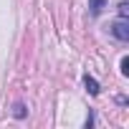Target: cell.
Instances as JSON below:
<instances>
[{"mask_svg":"<svg viewBox=\"0 0 129 129\" xmlns=\"http://www.w3.org/2000/svg\"><path fill=\"white\" fill-rule=\"evenodd\" d=\"M84 84H86V89H89V94H91V96H96V94H99V84H96L91 76H84Z\"/></svg>","mask_w":129,"mask_h":129,"instance_id":"cell-2","label":"cell"},{"mask_svg":"<svg viewBox=\"0 0 129 129\" xmlns=\"http://www.w3.org/2000/svg\"><path fill=\"white\" fill-rule=\"evenodd\" d=\"M111 33H114L119 41H129V25H126V20H124V18L116 20V23L111 25Z\"/></svg>","mask_w":129,"mask_h":129,"instance_id":"cell-1","label":"cell"},{"mask_svg":"<svg viewBox=\"0 0 129 129\" xmlns=\"http://www.w3.org/2000/svg\"><path fill=\"white\" fill-rule=\"evenodd\" d=\"M121 74H124V76L129 74V58H121Z\"/></svg>","mask_w":129,"mask_h":129,"instance_id":"cell-4","label":"cell"},{"mask_svg":"<svg viewBox=\"0 0 129 129\" xmlns=\"http://www.w3.org/2000/svg\"><path fill=\"white\" fill-rule=\"evenodd\" d=\"M89 8H91V13H94V15H99V13H101V8H104V0H91V5H89Z\"/></svg>","mask_w":129,"mask_h":129,"instance_id":"cell-3","label":"cell"},{"mask_svg":"<svg viewBox=\"0 0 129 129\" xmlns=\"http://www.w3.org/2000/svg\"><path fill=\"white\" fill-rule=\"evenodd\" d=\"M119 13H121V18H126V15H129V5L121 3V5H119Z\"/></svg>","mask_w":129,"mask_h":129,"instance_id":"cell-5","label":"cell"}]
</instances>
